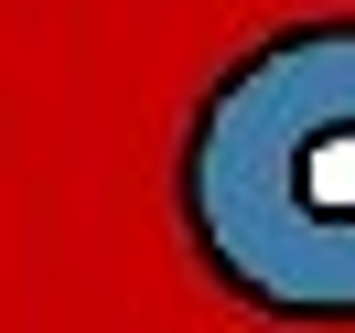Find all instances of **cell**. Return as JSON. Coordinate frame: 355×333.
<instances>
[{
	"instance_id": "1",
	"label": "cell",
	"mask_w": 355,
	"mask_h": 333,
	"mask_svg": "<svg viewBox=\"0 0 355 333\" xmlns=\"http://www.w3.org/2000/svg\"><path fill=\"white\" fill-rule=\"evenodd\" d=\"M0 333H355V0H0Z\"/></svg>"
}]
</instances>
